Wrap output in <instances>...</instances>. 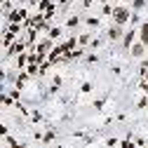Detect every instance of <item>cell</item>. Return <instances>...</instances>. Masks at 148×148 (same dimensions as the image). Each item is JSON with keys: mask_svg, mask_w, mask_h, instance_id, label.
Wrapping results in <instances>:
<instances>
[{"mask_svg": "<svg viewBox=\"0 0 148 148\" xmlns=\"http://www.w3.org/2000/svg\"><path fill=\"white\" fill-rule=\"evenodd\" d=\"M141 42H143V45H148V24H143V26H141Z\"/></svg>", "mask_w": 148, "mask_h": 148, "instance_id": "obj_2", "label": "cell"}, {"mask_svg": "<svg viewBox=\"0 0 148 148\" xmlns=\"http://www.w3.org/2000/svg\"><path fill=\"white\" fill-rule=\"evenodd\" d=\"M122 148H134V143L132 141H122Z\"/></svg>", "mask_w": 148, "mask_h": 148, "instance_id": "obj_5", "label": "cell"}, {"mask_svg": "<svg viewBox=\"0 0 148 148\" xmlns=\"http://www.w3.org/2000/svg\"><path fill=\"white\" fill-rule=\"evenodd\" d=\"M0 92H3V85H0Z\"/></svg>", "mask_w": 148, "mask_h": 148, "instance_id": "obj_7", "label": "cell"}, {"mask_svg": "<svg viewBox=\"0 0 148 148\" xmlns=\"http://www.w3.org/2000/svg\"><path fill=\"white\" fill-rule=\"evenodd\" d=\"M127 16H129V14H127V10H115V21H118V26L127 21Z\"/></svg>", "mask_w": 148, "mask_h": 148, "instance_id": "obj_1", "label": "cell"}, {"mask_svg": "<svg viewBox=\"0 0 148 148\" xmlns=\"http://www.w3.org/2000/svg\"><path fill=\"white\" fill-rule=\"evenodd\" d=\"M132 54H134V57H141V54H143V42L134 45V47H132Z\"/></svg>", "mask_w": 148, "mask_h": 148, "instance_id": "obj_3", "label": "cell"}, {"mask_svg": "<svg viewBox=\"0 0 148 148\" xmlns=\"http://www.w3.org/2000/svg\"><path fill=\"white\" fill-rule=\"evenodd\" d=\"M143 75H146V80H148V71H146V73H143Z\"/></svg>", "mask_w": 148, "mask_h": 148, "instance_id": "obj_6", "label": "cell"}, {"mask_svg": "<svg viewBox=\"0 0 148 148\" xmlns=\"http://www.w3.org/2000/svg\"><path fill=\"white\" fill-rule=\"evenodd\" d=\"M110 38H120V26H115V28H110Z\"/></svg>", "mask_w": 148, "mask_h": 148, "instance_id": "obj_4", "label": "cell"}]
</instances>
